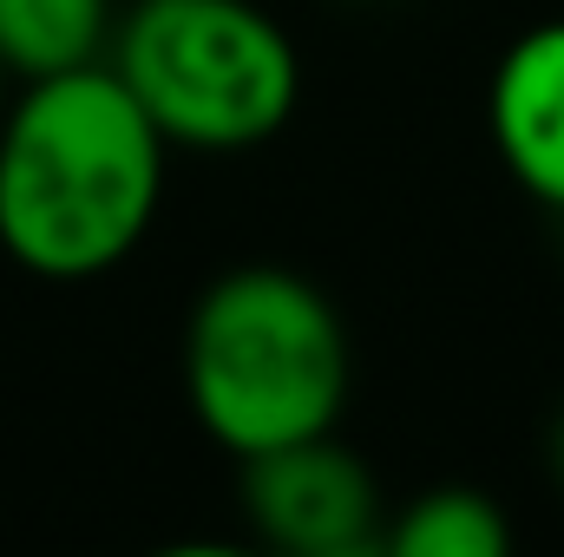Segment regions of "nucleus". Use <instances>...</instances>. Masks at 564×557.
<instances>
[{
    "mask_svg": "<svg viewBox=\"0 0 564 557\" xmlns=\"http://www.w3.org/2000/svg\"><path fill=\"white\" fill-rule=\"evenodd\" d=\"M171 144L93 59L26 79L0 112V250L46 282H93L144 243Z\"/></svg>",
    "mask_w": 564,
    "mask_h": 557,
    "instance_id": "f257e3e1",
    "label": "nucleus"
},
{
    "mask_svg": "<svg viewBox=\"0 0 564 557\" xmlns=\"http://www.w3.org/2000/svg\"><path fill=\"white\" fill-rule=\"evenodd\" d=\"M348 394V321L308 276L282 263H243L191 302L184 401L230 459L335 433Z\"/></svg>",
    "mask_w": 564,
    "mask_h": 557,
    "instance_id": "f03ea898",
    "label": "nucleus"
},
{
    "mask_svg": "<svg viewBox=\"0 0 564 557\" xmlns=\"http://www.w3.org/2000/svg\"><path fill=\"white\" fill-rule=\"evenodd\" d=\"M106 66L171 151H257L302 106V53L257 0H132Z\"/></svg>",
    "mask_w": 564,
    "mask_h": 557,
    "instance_id": "7ed1b4c3",
    "label": "nucleus"
},
{
    "mask_svg": "<svg viewBox=\"0 0 564 557\" xmlns=\"http://www.w3.org/2000/svg\"><path fill=\"white\" fill-rule=\"evenodd\" d=\"M237 499L250 532L289 557H361L381 551V525H388V499L368 472L361 452H348L335 433L295 439L276 452L237 459Z\"/></svg>",
    "mask_w": 564,
    "mask_h": 557,
    "instance_id": "20e7f679",
    "label": "nucleus"
},
{
    "mask_svg": "<svg viewBox=\"0 0 564 557\" xmlns=\"http://www.w3.org/2000/svg\"><path fill=\"white\" fill-rule=\"evenodd\" d=\"M486 132L525 197L564 210V20L525 26L486 86Z\"/></svg>",
    "mask_w": 564,
    "mask_h": 557,
    "instance_id": "39448f33",
    "label": "nucleus"
},
{
    "mask_svg": "<svg viewBox=\"0 0 564 557\" xmlns=\"http://www.w3.org/2000/svg\"><path fill=\"white\" fill-rule=\"evenodd\" d=\"M119 26L112 0H0V66L26 79H53L106 59Z\"/></svg>",
    "mask_w": 564,
    "mask_h": 557,
    "instance_id": "423d86ee",
    "label": "nucleus"
},
{
    "mask_svg": "<svg viewBox=\"0 0 564 557\" xmlns=\"http://www.w3.org/2000/svg\"><path fill=\"white\" fill-rule=\"evenodd\" d=\"M381 551L388 557H506L512 551V518L479 485H433L421 499H408L401 512H388Z\"/></svg>",
    "mask_w": 564,
    "mask_h": 557,
    "instance_id": "0eeeda50",
    "label": "nucleus"
},
{
    "mask_svg": "<svg viewBox=\"0 0 564 557\" xmlns=\"http://www.w3.org/2000/svg\"><path fill=\"white\" fill-rule=\"evenodd\" d=\"M552 472H558V485H564V414H558V433H552Z\"/></svg>",
    "mask_w": 564,
    "mask_h": 557,
    "instance_id": "6e6552de",
    "label": "nucleus"
},
{
    "mask_svg": "<svg viewBox=\"0 0 564 557\" xmlns=\"http://www.w3.org/2000/svg\"><path fill=\"white\" fill-rule=\"evenodd\" d=\"M7 99H13V73L0 66V112H7Z\"/></svg>",
    "mask_w": 564,
    "mask_h": 557,
    "instance_id": "1a4fd4ad",
    "label": "nucleus"
}]
</instances>
